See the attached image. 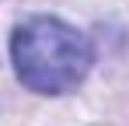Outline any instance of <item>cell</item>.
Masks as SVG:
<instances>
[{
	"label": "cell",
	"mask_w": 129,
	"mask_h": 126,
	"mask_svg": "<svg viewBox=\"0 0 129 126\" xmlns=\"http://www.w3.org/2000/svg\"><path fill=\"white\" fill-rule=\"evenodd\" d=\"M11 60H14L18 81L28 91L63 95L87 77L94 63V49L87 35H80L73 25L49 14H35L14 28Z\"/></svg>",
	"instance_id": "obj_1"
}]
</instances>
